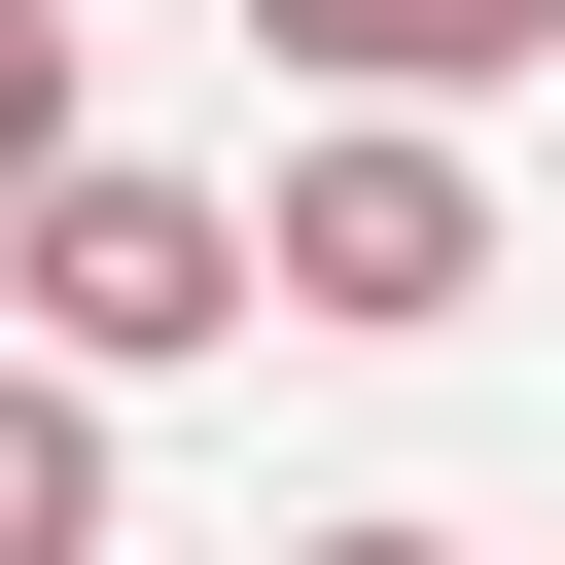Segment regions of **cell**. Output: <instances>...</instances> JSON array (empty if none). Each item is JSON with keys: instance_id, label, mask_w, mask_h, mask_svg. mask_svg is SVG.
I'll return each mask as SVG.
<instances>
[{"instance_id": "277c9868", "label": "cell", "mask_w": 565, "mask_h": 565, "mask_svg": "<svg viewBox=\"0 0 565 565\" xmlns=\"http://www.w3.org/2000/svg\"><path fill=\"white\" fill-rule=\"evenodd\" d=\"M0 565H106V388L0 353Z\"/></svg>"}, {"instance_id": "3957f363", "label": "cell", "mask_w": 565, "mask_h": 565, "mask_svg": "<svg viewBox=\"0 0 565 565\" xmlns=\"http://www.w3.org/2000/svg\"><path fill=\"white\" fill-rule=\"evenodd\" d=\"M247 35H282L318 106H424V141H459L494 71H565V0H247Z\"/></svg>"}, {"instance_id": "7a4b0ae2", "label": "cell", "mask_w": 565, "mask_h": 565, "mask_svg": "<svg viewBox=\"0 0 565 565\" xmlns=\"http://www.w3.org/2000/svg\"><path fill=\"white\" fill-rule=\"evenodd\" d=\"M0 318H35L71 388H177V353H212V318H282V282H247V212H212V177H141V141H71V177L0 212Z\"/></svg>"}, {"instance_id": "6da1fadb", "label": "cell", "mask_w": 565, "mask_h": 565, "mask_svg": "<svg viewBox=\"0 0 565 565\" xmlns=\"http://www.w3.org/2000/svg\"><path fill=\"white\" fill-rule=\"evenodd\" d=\"M247 282H282L318 353H424V318H494V177H459L424 106H318L282 212H247Z\"/></svg>"}, {"instance_id": "5b68a950", "label": "cell", "mask_w": 565, "mask_h": 565, "mask_svg": "<svg viewBox=\"0 0 565 565\" xmlns=\"http://www.w3.org/2000/svg\"><path fill=\"white\" fill-rule=\"evenodd\" d=\"M71 141H106V106H71V0H0V212H35Z\"/></svg>"}, {"instance_id": "8992f818", "label": "cell", "mask_w": 565, "mask_h": 565, "mask_svg": "<svg viewBox=\"0 0 565 565\" xmlns=\"http://www.w3.org/2000/svg\"><path fill=\"white\" fill-rule=\"evenodd\" d=\"M282 565H459V530H282Z\"/></svg>"}]
</instances>
